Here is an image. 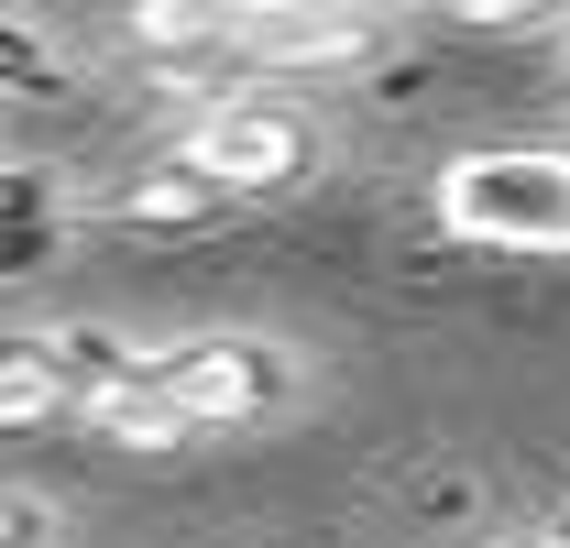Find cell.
<instances>
[{"mask_svg":"<svg viewBox=\"0 0 570 548\" xmlns=\"http://www.w3.org/2000/svg\"><path fill=\"white\" fill-rule=\"evenodd\" d=\"M142 351L121 330H0V428L88 417L110 384H132Z\"/></svg>","mask_w":570,"mask_h":548,"instance_id":"4","label":"cell"},{"mask_svg":"<svg viewBox=\"0 0 570 548\" xmlns=\"http://www.w3.org/2000/svg\"><path fill=\"white\" fill-rule=\"evenodd\" d=\"M439 231L472 242V253H538L570 264V154L560 143H483V154H450L439 165Z\"/></svg>","mask_w":570,"mask_h":548,"instance_id":"1","label":"cell"},{"mask_svg":"<svg viewBox=\"0 0 570 548\" xmlns=\"http://www.w3.org/2000/svg\"><path fill=\"white\" fill-rule=\"evenodd\" d=\"M56 219H67V187H56L45 165H11V154H0V264H11V253H45Z\"/></svg>","mask_w":570,"mask_h":548,"instance_id":"8","label":"cell"},{"mask_svg":"<svg viewBox=\"0 0 570 548\" xmlns=\"http://www.w3.org/2000/svg\"><path fill=\"white\" fill-rule=\"evenodd\" d=\"M67 88V45L45 22H11L0 11V99H56Z\"/></svg>","mask_w":570,"mask_h":548,"instance_id":"9","label":"cell"},{"mask_svg":"<svg viewBox=\"0 0 570 548\" xmlns=\"http://www.w3.org/2000/svg\"><path fill=\"white\" fill-rule=\"evenodd\" d=\"M494 548H570V538H494Z\"/></svg>","mask_w":570,"mask_h":548,"instance_id":"11","label":"cell"},{"mask_svg":"<svg viewBox=\"0 0 570 548\" xmlns=\"http://www.w3.org/2000/svg\"><path fill=\"white\" fill-rule=\"evenodd\" d=\"M110 219H121V231H198V219H230V198H219L209 176H198V165H187V154H165V165H142L132 187H110Z\"/></svg>","mask_w":570,"mask_h":548,"instance_id":"6","label":"cell"},{"mask_svg":"<svg viewBox=\"0 0 570 548\" xmlns=\"http://www.w3.org/2000/svg\"><path fill=\"white\" fill-rule=\"evenodd\" d=\"M142 384L187 417L198 439H230V428H275V417L307 407V362L264 330H187V341L142 351Z\"/></svg>","mask_w":570,"mask_h":548,"instance_id":"2","label":"cell"},{"mask_svg":"<svg viewBox=\"0 0 570 548\" xmlns=\"http://www.w3.org/2000/svg\"><path fill=\"white\" fill-rule=\"evenodd\" d=\"M67 538V516L45 505V493H22V482H0V548H56Z\"/></svg>","mask_w":570,"mask_h":548,"instance_id":"10","label":"cell"},{"mask_svg":"<svg viewBox=\"0 0 570 548\" xmlns=\"http://www.w3.org/2000/svg\"><path fill=\"white\" fill-rule=\"evenodd\" d=\"M77 428H88V439H110V450H187V439H198V428L165 407V395H154L142 373H132V384H110V395L77 417Z\"/></svg>","mask_w":570,"mask_h":548,"instance_id":"7","label":"cell"},{"mask_svg":"<svg viewBox=\"0 0 570 548\" xmlns=\"http://www.w3.org/2000/svg\"><path fill=\"white\" fill-rule=\"evenodd\" d=\"M560 56H570V22H560Z\"/></svg>","mask_w":570,"mask_h":548,"instance_id":"12","label":"cell"},{"mask_svg":"<svg viewBox=\"0 0 570 548\" xmlns=\"http://www.w3.org/2000/svg\"><path fill=\"white\" fill-rule=\"evenodd\" d=\"M384 45L373 11H230V88H296V77L362 67Z\"/></svg>","mask_w":570,"mask_h":548,"instance_id":"5","label":"cell"},{"mask_svg":"<svg viewBox=\"0 0 570 548\" xmlns=\"http://www.w3.org/2000/svg\"><path fill=\"white\" fill-rule=\"evenodd\" d=\"M176 154H187L230 208H253V198H296V187L330 165V121H318L296 88H219V99H198V121H187Z\"/></svg>","mask_w":570,"mask_h":548,"instance_id":"3","label":"cell"}]
</instances>
